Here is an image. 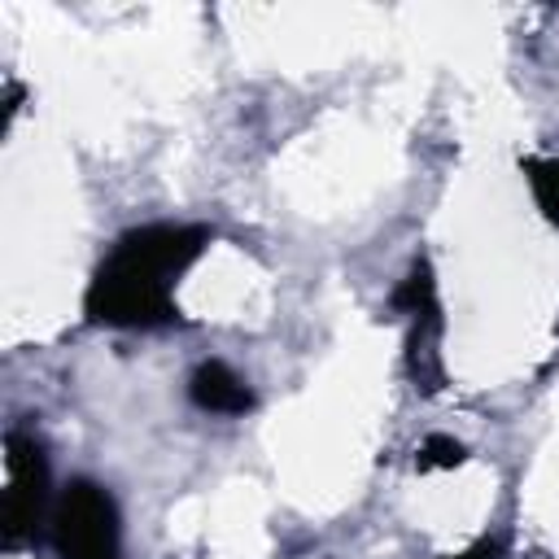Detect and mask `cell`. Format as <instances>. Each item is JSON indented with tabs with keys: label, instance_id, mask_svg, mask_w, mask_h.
<instances>
[{
	"label": "cell",
	"instance_id": "cell-1",
	"mask_svg": "<svg viewBox=\"0 0 559 559\" xmlns=\"http://www.w3.org/2000/svg\"><path fill=\"white\" fill-rule=\"evenodd\" d=\"M197 253V231H175V227H148L131 231L118 253L100 266L92 306L109 323H153L166 319V275H175L188 258Z\"/></svg>",
	"mask_w": 559,
	"mask_h": 559
},
{
	"label": "cell",
	"instance_id": "cell-2",
	"mask_svg": "<svg viewBox=\"0 0 559 559\" xmlns=\"http://www.w3.org/2000/svg\"><path fill=\"white\" fill-rule=\"evenodd\" d=\"M61 550L66 559H114V515L109 498L92 485H74L61 511Z\"/></svg>",
	"mask_w": 559,
	"mask_h": 559
},
{
	"label": "cell",
	"instance_id": "cell-3",
	"mask_svg": "<svg viewBox=\"0 0 559 559\" xmlns=\"http://www.w3.org/2000/svg\"><path fill=\"white\" fill-rule=\"evenodd\" d=\"M192 397L210 411H245L249 406V389L223 367V362H205L192 376Z\"/></svg>",
	"mask_w": 559,
	"mask_h": 559
}]
</instances>
